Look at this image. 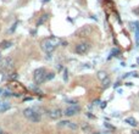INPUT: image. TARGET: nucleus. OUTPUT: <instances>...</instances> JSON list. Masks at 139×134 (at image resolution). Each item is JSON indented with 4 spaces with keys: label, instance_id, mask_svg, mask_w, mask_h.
I'll return each mask as SVG.
<instances>
[{
    "label": "nucleus",
    "instance_id": "obj_1",
    "mask_svg": "<svg viewBox=\"0 0 139 134\" xmlns=\"http://www.w3.org/2000/svg\"><path fill=\"white\" fill-rule=\"evenodd\" d=\"M61 44V39L57 37H49L46 39H44L41 42V49L45 51L46 54L52 53L59 45Z\"/></svg>",
    "mask_w": 139,
    "mask_h": 134
},
{
    "label": "nucleus",
    "instance_id": "obj_2",
    "mask_svg": "<svg viewBox=\"0 0 139 134\" xmlns=\"http://www.w3.org/2000/svg\"><path fill=\"white\" fill-rule=\"evenodd\" d=\"M23 116H25L28 121L33 122V123H38V122H40V119H41L40 113H39L38 111H36L34 109H32V107L25 109V111H23Z\"/></svg>",
    "mask_w": 139,
    "mask_h": 134
},
{
    "label": "nucleus",
    "instance_id": "obj_3",
    "mask_svg": "<svg viewBox=\"0 0 139 134\" xmlns=\"http://www.w3.org/2000/svg\"><path fill=\"white\" fill-rule=\"evenodd\" d=\"M46 69L44 67H39L34 71V74H33V78H34V82L36 84H41L45 82V76H46Z\"/></svg>",
    "mask_w": 139,
    "mask_h": 134
},
{
    "label": "nucleus",
    "instance_id": "obj_4",
    "mask_svg": "<svg viewBox=\"0 0 139 134\" xmlns=\"http://www.w3.org/2000/svg\"><path fill=\"white\" fill-rule=\"evenodd\" d=\"M89 50H90V44L87 43V42H82V43L76 45V48H74V53H76L77 55H85Z\"/></svg>",
    "mask_w": 139,
    "mask_h": 134
},
{
    "label": "nucleus",
    "instance_id": "obj_5",
    "mask_svg": "<svg viewBox=\"0 0 139 134\" xmlns=\"http://www.w3.org/2000/svg\"><path fill=\"white\" fill-rule=\"evenodd\" d=\"M14 68V60L11 57H5L0 60V69L1 71H9Z\"/></svg>",
    "mask_w": 139,
    "mask_h": 134
},
{
    "label": "nucleus",
    "instance_id": "obj_6",
    "mask_svg": "<svg viewBox=\"0 0 139 134\" xmlns=\"http://www.w3.org/2000/svg\"><path fill=\"white\" fill-rule=\"evenodd\" d=\"M81 111V106L77 104V105H71V106H67L66 110L63 111V115L66 117H72L74 115H77V113Z\"/></svg>",
    "mask_w": 139,
    "mask_h": 134
},
{
    "label": "nucleus",
    "instance_id": "obj_7",
    "mask_svg": "<svg viewBox=\"0 0 139 134\" xmlns=\"http://www.w3.org/2000/svg\"><path fill=\"white\" fill-rule=\"evenodd\" d=\"M48 115L52 119H57V118H60L63 115V113H62V110L61 109H52V110H49Z\"/></svg>",
    "mask_w": 139,
    "mask_h": 134
},
{
    "label": "nucleus",
    "instance_id": "obj_8",
    "mask_svg": "<svg viewBox=\"0 0 139 134\" xmlns=\"http://www.w3.org/2000/svg\"><path fill=\"white\" fill-rule=\"evenodd\" d=\"M124 123H126V124H128V126H131V127H133V128H135L138 126V122H137V119L134 117H127V118H124Z\"/></svg>",
    "mask_w": 139,
    "mask_h": 134
},
{
    "label": "nucleus",
    "instance_id": "obj_9",
    "mask_svg": "<svg viewBox=\"0 0 139 134\" xmlns=\"http://www.w3.org/2000/svg\"><path fill=\"white\" fill-rule=\"evenodd\" d=\"M120 54H121V50H120L118 48H112L111 51H110V55L108 56V60H111V59H113V57H117Z\"/></svg>",
    "mask_w": 139,
    "mask_h": 134
},
{
    "label": "nucleus",
    "instance_id": "obj_10",
    "mask_svg": "<svg viewBox=\"0 0 139 134\" xmlns=\"http://www.w3.org/2000/svg\"><path fill=\"white\" fill-rule=\"evenodd\" d=\"M48 18H49V15H48V14L41 15V16L39 17V20L37 21V27H39V26H41V25H44V23L48 21Z\"/></svg>",
    "mask_w": 139,
    "mask_h": 134
},
{
    "label": "nucleus",
    "instance_id": "obj_11",
    "mask_svg": "<svg viewBox=\"0 0 139 134\" xmlns=\"http://www.w3.org/2000/svg\"><path fill=\"white\" fill-rule=\"evenodd\" d=\"M10 107H11V105L9 102H0V113L6 112L7 110H10Z\"/></svg>",
    "mask_w": 139,
    "mask_h": 134
},
{
    "label": "nucleus",
    "instance_id": "obj_12",
    "mask_svg": "<svg viewBox=\"0 0 139 134\" xmlns=\"http://www.w3.org/2000/svg\"><path fill=\"white\" fill-rule=\"evenodd\" d=\"M134 37H135V46L138 48L139 46V22L137 21V25H135V29H134Z\"/></svg>",
    "mask_w": 139,
    "mask_h": 134
},
{
    "label": "nucleus",
    "instance_id": "obj_13",
    "mask_svg": "<svg viewBox=\"0 0 139 134\" xmlns=\"http://www.w3.org/2000/svg\"><path fill=\"white\" fill-rule=\"evenodd\" d=\"M11 45H12V43L9 42V40H4V42L0 43V48H1V49H7V48H10Z\"/></svg>",
    "mask_w": 139,
    "mask_h": 134
},
{
    "label": "nucleus",
    "instance_id": "obj_14",
    "mask_svg": "<svg viewBox=\"0 0 139 134\" xmlns=\"http://www.w3.org/2000/svg\"><path fill=\"white\" fill-rule=\"evenodd\" d=\"M109 76H108V73H106L105 71H99L98 72V78L99 79H101V80H104V79H106Z\"/></svg>",
    "mask_w": 139,
    "mask_h": 134
},
{
    "label": "nucleus",
    "instance_id": "obj_15",
    "mask_svg": "<svg viewBox=\"0 0 139 134\" xmlns=\"http://www.w3.org/2000/svg\"><path fill=\"white\" fill-rule=\"evenodd\" d=\"M110 84H111V80L109 77L103 80V88H108V87H110Z\"/></svg>",
    "mask_w": 139,
    "mask_h": 134
},
{
    "label": "nucleus",
    "instance_id": "obj_16",
    "mask_svg": "<svg viewBox=\"0 0 139 134\" xmlns=\"http://www.w3.org/2000/svg\"><path fill=\"white\" fill-rule=\"evenodd\" d=\"M54 78H55V73H54V72H50V73H46V76H45V82L51 80V79H54Z\"/></svg>",
    "mask_w": 139,
    "mask_h": 134
},
{
    "label": "nucleus",
    "instance_id": "obj_17",
    "mask_svg": "<svg viewBox=\"0 0 139 134\" xmlns=\"http://www.w3.org/2000/svg\"><path fill=\"white\" fill-rule=\"evenodd\" d=\"M67 127L71 128L72 130H77V129H78V124H77V123H74V122H70Z\"/></svg>",
    "mask_w": 139,
    "mask_h": 134
},
{
    "label": "nucleus",
    "instance_id": "obj_18",
    "mask_svg": "<svg viewBox=\"0 0 139 134\" xmlns=\"http://www.w3.org/2000/svg\"><path fill=\"white\" fill-rule=\"evenodd\" d=\"M18 25H20V21H16V22L11 26V28L9 29V33H14V32H15V29L17 28V26H18Z\"/></svg>",
    "mask_w": 139,
    "mask_h": 134
},
{
    "label": "nucleus",
    "instance_id": "obj_19",
    "mask_svg": "<svg viewBox=\"0 0 139 134\" xmlns=\"http://www.w3.org/2000/svg\"><path fill=\"white\" fill-rule=\"evenodd\" d=\"M104 127H105V128H108V129H110V130H115V129H116L115 126L110 124V123H108V122H105V123H104Z\"/></svg>",
    "mask_w": 139,
    "mask_h": 134
},
{
    "label": "nucleus",
    "instance_id": "obj_20",
    "mask_svg": "<svg viewBox=\"0 0 139 134\" xmlns=\"http://www.w3.org/2000/svg\"><path fill=\"white\" fill-rule=\"evenodd\" d=\"M66 102H67V104H70V106H71V105H77V104H78L77 100H73V99H66Z\"/></svg>",
    "mask_w": 139,
    "mask_h": 134
},
{
    "label": "nucleus",
    "instance_id": "obj_21",
    "mask_svg": "<svg viewBox=\"0 0 139 134\" xmlns=\"http://www.w3.org/2000/svg\"><path fill=\"white\" fill-rule=\"evenodd\" d=\"M68 123H70V121H61L57 124H59V127H65V126H68Z\"/></svg>",
    "mask_w": 139,
    "mask_h": 134
},
{
    "label": "nucleus",
    "instance_id": "obj_22",
    "mask_svg": "<svg viewBox=\"0 0 139 134\" xmlns=\"http://www.w3.org/2000/svg\"><path fill=\"white\" fill-rule=\"evenodd\" d=\"M67 79H68V71H67V68H65L63 69V80L67 82Z\"/></svg>",
    "mask_w": 139,
    "mask_h": 134
},
{
    "label": "nucleus",
    "instance_id": "obj_23",
    "mask_svg": "<svg viewBox=\"0 0 139 134\" xmlns=\"http://www.w3.org/2000/svg\"><path fill=\"white\" fill-rule=\"evenodd\" d=\"M3 96H5V98H7V96H14V93L9 91V90H4V94H3Z\"/></svg>",
    "mask_w": 139,
    "mask_h": 134
},
{
    "label": "nucleus",
    "instance_id": "obj_24",
    "mask_svg": "<svg viewBox=\"0 0 139 134\" xmlns=\"http://www.w3.org/2000/svg\"><path fill=\"white\" fill-rule=\"evenodd\" d=\"M18 78V74L16 73V72H15V73H12L11 76H9V79H11V80H14V79H17Z\"/></svg>",
    "mask_w": 139,
    "mask_h": 134
},
{
    "label": "nucleus",
    "instance_id": "obj_25",
    "mask_svg": "<svg viewBox=\"0 0 139 134\" xmlns=\"http://www.w3.org/2000/svg\"><path fill=\"white\" fill-rule=\"evenodd\" d=\"M106 106H108V101H103L101 104H100V107H101V109H105Z\"/></svg>",
    "mask_w": 139,
    "mask_h": 134
},
{
    "label": "nucleus",
    "instance_id": "obj_26",
    "mask_svg": "<svg viewBox=\"0 0 139 134\" xmlns=\"http://www.w3.org/2000/svg\"><path fill=\"white\" fill-rule=\"evenodd\" d=\"M95 134H111V130H106V132H98Z\"/></svg>",
    "mask_w": 139,
    "mask_h": 134
},
{
    "label": "nucleus",
    "instance_id": "obj_27",
    "mask_svg": "<svg viewBox=\"0 0 139 134\" xmlns=\"http://www.w3.org/2000/svg\"><path fill=\"white\" fill-rule=\"evenodd\" d=\"M120 85H121V83H120V80H118V82H116V83L113 84V88H115V89H117Z\"/></svg>",
    "mask_w": 139,
    "mask_h": 134
},
{
    "label": "nucleus",
    "instance_id": "obj_28",
    "mask_svg": "<svg viewBox=\"0 0 139 134\" xmlns=\"http://www.w3.org/2000/svg\"><path fill=\"white\" fill-rule=\"evenodd\" d=\"M87 116H88L89 118H95V116H94V115H92V112H87Z\"/></svg>",
    "mask_w": 139,
    "mask_h": 134
},
{
    "label": "nucleus",
    "instance_id": "obj_29",
    "mask_svg": "<svg viewBox=\"0 0 139 134\" xmlns=\"http://www.w3.org/2000/svg\"><path fill=\"white\" fill-rule=\"evenodd\" d=\"M67 45H68L67 42H62V40H61V46H67Z\"/></svg>",
    "mask_w": 139,
    "mask_h": 134
},
{
    "label": "nucleus",
    "instance_id": "obj_30",
    "mask_svg": "<svg viewBox=\"0 0 139 134\" xmlns=\"http://www.w3.org/2000/svg\"><path fill=\"white\" fill-rule=\"evenodd\" d=\"M23 100H25V101H32V100H33V98H31V96H28V98H25Z\"/></svg>",
    "mask_w": 139,
    "mask_h": 134
},
{
    "label": "nucleus",
    "instance_id": "obj_31",
    "mask_svg": "<svg viewBox=\"0 0 139 134\" xmlns=\"http://www.w3.org/2000/svg\"><path fill=\"white\" fill-rule=\"evenodd\" d=\"M87 129H89V126L88 124H84L83 126V130H87Z\"/></svg>",
    "mask_w": 139,
    "mask_h": 134
},
{
    "label": "nucleus",
    "instance_id": "obj_32",
    "mask_svg": "<svg viewBox=\"0 0 139 134\" xmlns=\"http://www.w3.org/2000/svg\"><path fill=\"white\" fill-rule=\"evenodd\" d=\"M126 85H127V87H132V85H133V83H132V82H127Z\"/></svg>",
    "mask_w": 139,
    "mask_h": 134
},
{
    "label": "nucleus",
    "instance_id": "obj_33",
    "mask_svg": "<svg viewBox=\"0 0 139 134\" xmlns=\"http://www.w3.org/2000/svg\"><path fill=\"white\" fill-rule=\"evenodd\" d=\"M117 93H118V94H122L123 90H122V89H117Z\"/></svg>",
    "mask_w": 139,
    "mask_h": 134
},
{
    "label": "nucleus",
    "instance_id": "obj_34",
    "mask_svg": "<svg viewBox=\"0 0 139 134\" xmlns=\"http://www.w3.org/2000/svg\"><path fill=\"white\" fill-rule=\"evenodd\" d=\"M31 33H32V35H36V34H37V30H32Z\"/></svg>",
    "mask_w": 139,
    "mask_h": 134
},
{
    "label": "nucleus",
    "instance_id": "obj_35",
    "mask_svg": "<svg viewBox=\"0 0 139 134\" xmlns=\"http://www.w3.org/2000/svg\"><path fill=\"white\" fill-rule=\"evenodd\" d=\"M56 68H57L59 71H61V69H62V66H60V65H59V66H56Z\"/></svg>",
    "mask_w": 139,
    "mask_h": 134
},
{
    "label": "nucleus",
    "instance_id": "obj_36",
    "mask_svg": "<svg viewBox=\"0 0 139 134\" xmlns=\"http://www.w3.org/2000/svg\"><path fill=\"white\" fill-rule=\"evenodd\" d=\"M132 133H133V134H139V130H133Z\"/></svg>",
    "mask_w": 139,
    "mask_h": 134
},
{
    "label": "nucleus",
    "instance_id": "obj_37",
    "mask_svg": "<svg viewBox=\"0 0 139 134\" xmlns=\"http://www.w3.org/2000/svg\"><path fill=\"white\" fill-rule=\"evenodd\" d=\"M50 0H43V4H46V3H49Z\"/></svg>",
    "mask_w": 139,
    "mask_h": 134
},
{
    "label": "nucleus",
    "instance_id": "obj_38",
    "mask_svg": "<svg viewBox=\"0 0 139 134\" xmlns=\"http://www.w3.org/2000/svg\"><path fill=\"white\" fill-rule=\"evenodd\" d=\"M3 93H4V89L0 88V95H3Z\"/></svg>",
    "mask_w": 139,
    "mask_h": 134
},
{
    "label": "nucleus",
    "instance_id": "obj_39",
    "mask_svg": "<svg viewBox=\"0 0 139 134\" xmlns=\"http://www.w3.org/2000/svg\"><path fill=\"white\" fill-rule=\"evenodd\" d=\"M137 65H139V57H137Z\"/></svg>",
    "mask_w": 139,
    "mask_h": 134
},
{
    "label": "nucleus",
    "instance_id": "obj_40",
    "mask_svg": "<svg viewBox=\"0 0 139 134\" xmlns=\"http://www.w3.org/2000/svg\"><path fill=\"white\" fill-rule=\"evenodd\" d=\"M0 134H3V129L1 128H0Z\"/></svg>",
    "mask_w": 139,
    "mask_h": 134
}]
</instances>
